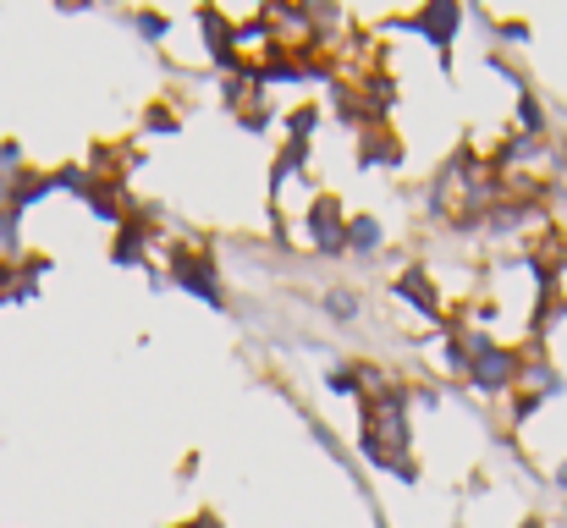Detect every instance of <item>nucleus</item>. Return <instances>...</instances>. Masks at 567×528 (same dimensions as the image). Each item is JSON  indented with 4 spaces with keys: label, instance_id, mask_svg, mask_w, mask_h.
Returning <instances> with one entry per match:
<instances>
[{
    "label": "nucleus",
    "instance_id": "1",
    "mask_svg": "<svg viewBox=\"0 0 567 528\" xmlns=\"http://www.w3.org/2000/svg\"><path fill=\"white\" fill-rule=\"evenodd\" d=\"M166 281L183 287L188 298L209 303V309H226V292H220V270H215V253L204 237H188V242H172L166 253Z\"/></svg>",
    "mask_w": 567,
    "mask_h": 528
},
{
    "label": "nucleus",
    "instance_id": "2",
    "mask_svg": "<svg viewBox=\"0 0 567 528\" xmlns=\"http://www.w3.org/2000/svg\"><path fill=\"white\" fill-rule=\"evenodd\" d=\"M463 17H468L463 6H452V0H430V6H419L413 17H391L385 28H408V33H419L424 44H435L441 61H452V39H457Z\"/></svg>",
    "mask_w": 567,
    "mask_h": 528
},
{
    "label": "nucleus",
    "instance_id": "3",
    "mask_svg": "<svg viewBox=\"0 0 567 528\" xmlns=\"http://www.w3.org/2000/svg\"><path fill=\"white\" fill-rule=\"evenodd\" d=\"M463 380H468L480 396H507V391H518V380H524V352L491 342V348L468 363V374H463Z\"/></svg>",
    "mask_w": 567,
    "mask_h": 528
},
{
    "label": "nucleus",
    "instance_id": "4",
    "mask_svg": "<svg viewBox=\"0 0 567 528\" xmlns=\"http://www.w3.org/2000/svg\"><path fill=\"white\" fill-rule=\"evenodd\" d=\"M303 231H309V248L320 259H342L348 253V215H342V198L320 193L309 209H303Z\"/></svg>",
    "mask_w": 567,
    "mask_h": 528
},
{
    "label": "nucleus",
    "instance_id": "5",
    "mask_svg": "<svg viewBox=\"0 0 567 528\" xmlns=\"http://www.w3.org/2000/svg\"><path fill=\"white\" fill-rule=\"evenodd\" d=\"M359 166H364V172H396V166H402V138L391 133V122L359 133Z\"/></svg>",
    "mask_w": 567,
    "mask_h": 528
},
{
    "label": "nucleus",
    "instance_id": "6",
    "mask_svg": "<svg viewBox=\"0 0 567 528\" xmlns=\"http://www.w3.org/2000/svg\"><path fill=\"white\" fill-rule=\"evenodd\" d=\"M50 193H55V187H50V172H28V166H22V172L11 176V198H6V209L28 215V209H33V204H44Z\"/></svg>",
    "mask_w": 567,
    "mask_h": 528
},
{
    "label": "nucleus",
    "instance_id": "7",
    "mask_svg": "<svg viewBox=\"0 0 567 528\" xmlns=\"http://www.w3.org/2000/svg\"><path fill=\"white\" fill-rule=\"evenodd\" d=\"M380 242H385V226H380L375 215H348V253L370 259Z\"/></svg>",
    "mask_w": 567,
    "mask_h": 528
},
{
    "label": "nucleus",
    "instance_id": "8",
    "mask_svg": "<svg viewBox=\"0 0 567 528\" xmlns=\"http://www.w3.org/2000/svg\"><path fill=\"white\" fill-rule=\"evenodd\" d=\"M567 320V292L563 287H551V292H540V303H535V320H529V331H535V342L540 337H551L557 325Z\"/></svg>",
    "mask_w": 567,
    "mask_h": 528
},
{
    "label": "nucleus",
    "instance_id": "9",
    "mask_svg": "<svg viewBox=\"0 0 567 528\" xmlns=\"http://www.w3.org/2000/svg\"><path fill=\"white\" fill-rule=\"evenodd\" d=\"M144 133H150V138H177V133H183V111L166 105V100H155V105L144 111Z\"/></svg>",
    "mask_w": 567,
    "mask_h": 528
},
{
    "label": "nucleus",
    "instance_id": "10",
    "mask_svg": "<svg viewBox=\"0 0 567 528\" xmlns=\"http://www.w3.org/2000/svg\"><path fill=\"white\" fill-rule=\"evenodd\" d=\"M513 116L524 122V138H551V122H546V111H540V100L529 89H518V111Z\"/></svg>",
    "mask_w": 567,
    "mask_h": 528
},
{
    "label": "nucleus",
    "instance_id": "11",
    "mask_svg": "<svg viewBox=\"0 0 567 528\" xmlns=\"http://www.w3.org/2000/svg\"><path fill=\"white\" fill-rule=\"evenodd\" d=\"M22 259V215L17 209H0V265Z\"/></svg>",
    "mask_w": 567,
    "mask_h": 528
},
{
    "label": "nucleus",
    "instance_id": "12",
    "mask_svg": "<svg viewBox=\"0 0 567 528\" xmlns=\"http://www.w3.org/2000/svg\"><path fill=\"white\" fill-rule=\"evenodd\" d=\"M315 127H320V105H298V111H287V138H292V144H309Z\"/></svg>",
    "mask_w": 567,
    "mask_h": 528
},
{
    "label": "nucleus",
    "instance_id": "13",
    "mask_svg": "<svg viewBox=\"0 0 567 528\" xmlns=\"http://www.w3.org/2000/svg\"><path fill=\"white\" fill-rule=\"evenodd\" d=\"M320 303H326V314H331V320H342V325H353V320H359V292H348V287H331Z\"/></svg>",
    "mask_w": 567,
    "mask_h": 528
},
{
    "label": "nucleus",
    "instance_id": "14",
    "mask_svg": "<svg viewBox=\"0 0 567 528\" xmlns=\"http://www.w3.org/2000/svg\"><path fill=\"white\" fill-rule=\"evenodd\" d=\"M133 28H138L150 44H161V39L172 33V17H166V11H133Z\"/></svg>",
    "mask_w": 567,
    "mask_h": 528
},
{
    "label": "nucleus",
    "instance_id": "15",
    "mask_svg": "<svg viewBox=\"0 0 567 528\" xmlns=\"http://www.w3.org/2000/svg\"><path fill=\"white\" fill-rule=\"evenodd\" d=\"M326 385H331L337 396H364V391H359V369H353V363H337V369H326Z\"/></svg>",
    "mask_w": 567,
    "mask_h": 528
},
{
    "label": "nucleus",
    "instance_id": "16",
    "mask_svg": "<svg viewBox=\"0 0 567 528\" xmlns=\"http://www.w3.org/2000/svg\"><path fill=\"white\" fill-rule=\"evenodd\" d=\"M540 407H546V396H535V391H518V396H513V407H507L513 429H518V424H529V418H535Z\"/></svg>",
    "mask_w": 567,
    "mask_h": 528
},
{
    "label": "nucleus",
    "instance_id": "17",
    "mask_svg": "<svg viewBox=\"0 0 567 528\" xmlns=\"http://www.w3.org/2000/svg\"><path fill=\"white\" fill-rule=\"evenodd\" d=\"M237 122H243V133H265V127H270V105H265V100H254V105H243V111H237Z\"/></svg>",
    "mask_w": 567,
    "mask_h": 528
},
{
    "label": "nucleus",
    "instance_id": "18",
    "mask_svg": "<svg viewBox=\"0 0 567 528\" xmlns=\"http://www.w3.org/2000/svg\"><path fill=\"white\" fill-rule=\"evenodd\" d=\"M183 528H220V518H215V513H204V518H193V524H183Z\"/></svg>",
    "mask_w": 567,
    "mask_h": 528
},
{
    "label": "nucleus",
    "instance_id": "19",
    "mask_svg": "<svg viewBox=\"0 0 567 528\" xmlns=\"http://www.w3.org/2000/svg\"><path fill=\"white\" fill-rule=\"evenodd\" d=\"M557 490H563V496H567V457H563V463H557Z\"/></svg>",
    "mask_w": 567,
    "mask_h": 528
},
{
    "label": "nucleus",
    "instance_id": "20",
    "mask_svg": "<svg viewBox=\"0 0 567 528\" xmlns=\"http://www.w3.org/2000/svg\"><path fill=\"white\" fill-rule=\"evenodd\" d=\"M518 528H546V524H540V518H529V524H518Z\"/></svg>",
    "mask_w": 567,
    "mask_h": 528
}]
</instances>
